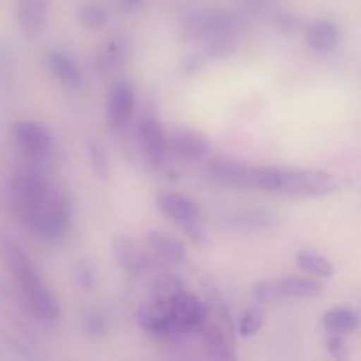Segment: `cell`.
<instances>
[{
	"label": "cell",
	"mask_w": 361,
	"mask_h": 361,
	"mask_svg": "<svg viewBox=\"0 0 361 361\" xmlns=\"http://www.w3.org/2000/svg\"><path fill=\"white\" fill-rule=\"evenodd\" d=\"M166 302H168L169 310H171V316L175 319L176 328L178 331H190L197 330L204 324L207 321V309H204L203 303L196 298L194 295H190L189 291H183V289H175L169 296H166Z\"/></svg>",
	"instance_id": "4"
},
{
	"label": "cell",
	"mask_w": 361,
	"mask_h": 361,
	"mask_svg": "<svg viewBox=\"0 0 361 361\" xmlns=\"http://www.w3.org/2000/svg\"><path fill=\"white\" fill-rule=\"evenodd\" d=\"M326 348L330 355L337 360H345L349 356L348 342L341 334H330V337L326 338Z\"/></svg>",
	"instance_id": "29"
},
{
	"label": "cell",
	"mask_w": 361,
	"mask_h": 361,
	"mask_svg": "<svg viewBox=\"0 0 361 361\" xmlns=\"http://www.w3.org/2000/svg\"><path fill=\"white\" fill-rule=\"evenodd\" d=\"M4 257L7 261L11 274L23 295L25 303L35 319L41 323H55L60 319V303L51 289L42 281L37 268L32 264L30 257L16 243L7 242L4 245Z\"/></svg>",
	"instance_id": "2"
},
{
	"label": "cell",
	"mask_w": 361,
	"mask_h": 361,
	"mask_svg": "<svg viewBox=\"0 0 361 361\" xmlns=\"http://www.w3.org/2000/svg\"><path fill=\"white\" fill-rule=\"evenodd\" d=\"M169 147L178 157L187 161H203L210 155L212 145L207 137L194 129L180 127L169 137Z\"/></svg>",
	"instance_id": "10"
},
{
	"label": "cell",
	"mask_w": 361,
	"mask_h": 361,
	"mask_svg": "<svg viewBox=\"0 0 361 361\" xmlns=\"http://www.w3.org/2000/svg\"><path fill=\"white\" fill-rule=\"evenodd\" d=\"M14 140L25 155L32 161H48L53 152L51 134L44 126L37 122H18L14 127Z\"/></svg>",
	"instance_id": "5"
},
{
	"label": "cell",
	"mask_w": 361,
	"mask_h": 361,
	"mask_svg": "<svg viewBox=\"0 0 361 361\" xmlns=\"http://www.w3.org/2000/svg\"><path fill=\"white\" fill-rule=\"evenodd\" d=\"M136 97H134V88L127 81H118L109 90L106 99V120H108L109 129L122 130L127 123L133 120Z\"/></svg>",
	"instance_id": "6"
},
{
	"label": "cell",
	"mask_w": 361,
	"mask_h": 361,
	"mask_svg": "<svg viewBox=\"0 0 361 361\" xmlns=\"http://www.w3.org/2000/svg\"><path fill=\"white\" fill-rule=\"evenodd\" d=\"M11 210L25 228L42 242L55 243L71 226V204L66 194L39 171H21L7 187Z\"/></svg>",
	"instance_id": "1"
},
{
	"label": "cell",
	"mask_w": 361,
	"mask_h": 361,
	"mask_svg": "<svg viewBox=\"0 0 361 361\" xmlns=\"http://www.w3.org/2000/svg\"><path fill=\"white\" fill-rule=\"evenodd\" d=\"M78 21L88 30H101L108 23V13L97 2H87L78 9Z\"/></svg>",
	"instance_id": "24"
},
{
	"label": "cell",
	"mask_w": 361,
	"mask_h": 361,
	"mask_svg": "<svg viewBox=\"0 0 361 361\" xmlns=\"http://www.w3.org/2000/svg\"><path fill=\"white\" fill-rule=\"evenodd\" d=\"M296 261H298L300 268L307 271V274L314 275L319 279H330L335 274V268L331 261L326 256L319 252H314L310 249H303L296 254Z\"/></svg>",
	"instance_id": "22"
},
{
	"label": "cell",
	"mask_w": 361,
	"mask_h": 361,
	"mask_svg": "<svg viewBox=\"0 0 361 361\" xmlns=\"http://www.w3.org/2000/svg\"><path fill=\"white\" fill-rule=\"evenodd\" d=\"M208 171L214 176L215 182L222 183V185L247 187L250 166L242 164V162L226 161V159H217V161L210 162Z\"/></svg>",
	"instance_id": "17"
},
{
	"label": "cell",
	"mask_w": 361,
	"mask_h": 361,
	"mask_svg": "<svg viewBox=\"0 0 361 361\" xmlns=\"http://www.w3.org/2000/svg\"><path fill=\"white\" fill-rule=\"evenodd\" d=\"M263 326V310L261 309H249L242 317H240V323H238V334L242 337L249 338L252 335H256L257 331L261 330Z\"/></svg>",
	"instance_id": "27"
},
{
	"label": "cell",
	"mask_w": 361,
	"mask_h": 361,
	"mask_svg": "<svg viewBox=\"0 0 361 361\" xmlns=\"http://www.w3.org/2000/svg\"><path fill=\"white\" fill-rule=\"evenodd\" d=\"M137 321L143 326V330H147L150 335H155V337H169V335L180 334L168 302L164 298L145 303L137 310Z\"/></svg>",
	"instance_id": "8"
},
{
	"label": "cell",
	"mask_w": 361,
	"mask_h": 361,
	"mask_svg": "<svg viewBox=\"0 0 361 361\" xmlns=\"http://www.w3.org/2000/svg\"><path fill=\"white\" fill-rule=\"evenodd\" d=\"M252 296L257 303H274L282 300L281 282L279 279H270V281H261L254 286Z\"/></svg>",
	"instance_id": "25"
},
{
	"label": "cell",
	"mask_w": 361,
	"mask_h": 361,
	"mask_svg": "<svg viewBox=\"0 0 361 361\" xmlns=\"http://www.w3.org/2000/svg\"><path fill=\"white\" fill-rule=\"evenodd\" d=\"M46 63L48 69L56 81L69 88H78L81 85V71L78 63L71 55H67L62 49H49L46 55Z\"/></svg>",
	"instance_id": "15"
},
{
	"label": "cell",
	"mask_w": 361,
	"mask_h": 361,
	"mask_svg": "<svg viewBox=\"0 0 361 361\" xmlns=\"http://www.w3.org/2000/svg\"><path fill=\"white\" fill-rule=\"evenodd\" d=\"M113 256L123 271L130 275H141L148 268V257L129 236H118L113 242Z\"/></svg>",
	"instance_id": "13"
},
{
	"label": "cell",
	"mask_w": 361,
	"mask_h": 361,
	"mask_svg": "<svg viewBox=\"0 0 361 361\" xmlns=\"http://www.w3.org/2000/svg\"><path fill=\"white\" fill-rule=\"evenodd\" d=\"M279 215L268 208H252L229 214L222 219V228L231 231H263L279 224Z\"/></svg>",
	"instance_id": "9"
},
{
	"label": "cell",
	"mask_w": 361,
	"mask_h": 361,
	"mask_svg": "<svg viewBox=\"0 0 361 361\" xmlns=\"http://www.w3.org/2000/svg\"><path fill=\"white\" fill-rule=\"evenodd\" d=\"M323 326L328 334H353L360 326V316L349 307H335L323 316Z\"/></svg>",
	"instance_id": "20"
},
{
	"label": "cell",
	"mask_w": 361,
	"mask_h": 361,
	"mask_svg": "<svg viewBox=\"0 0 361 361\" xmlns=\"http://www.w3.org/2000/svg\"><path fill=\"white\" fill-rule=\"evenodd\" d=\"M281 282L282 298H316L323 295V286L312 279L289 275V277L279 279Z\"/></svg>",
	"instance_id": "21"
},
{
	"label": "cell",
	"mask_w": 361,
	"mask_h": 361,
	"mask_svg": "<svg viewBox=\"0 0 361 361\" xmlns=\"http://www.w3.org/2000/svg\"><path fill=\"white\" fill-rule=\"evenodd\" d=\"M341 183L334 173L321 169H282L279 192L302 197H324L337 192Z\"/></svg>",
	"instance_id": "3"
},
{
	"label": "cell",
	"mask_w": 361,
	"mask_h": 361,
	"mask_svg": "<svg viewBox=\"0 0 361 361\" xmlns=\"http://www.w3.org/2000/svg\"><path fill=\"white\" fill-rule=\"evenodd\" d=\"M118 4L123 13H136L145 6V0H118Z\"/></svg>",
	"instance_id": "32"
},
{
	"label": "cell",
	"mask_w": 361,
	"mask_h": 361,
	"mask_svg": "<svg viewBox=\"0 0 361 361\" xmlns=\"http://www.w3.org/2000/svg\"><path fill=\"white\" fill-rule=\"evenodd\" d=\"M18 23L27 37H37L48 23V0H18Z\"/></svg>",
	"instance_id": "12"
},
{
	"label": "cell",
	"mask_w": 361,
	"mask_h": 361,
	"mask_svg": "<svg viewBox=\"0 0 361 361\" xmlns=\"http://www.w3.org/2000/svg\"><path fill=\"white\" fill-rule=\"evenodd\" d=\"M85 147H87V155L88 161H90L94 175L106 182V180L109 178V175H111V168H109V159L104 147H102L101 141H97L95 137H88V140L85 141Z\"/></svg>",
	"instance_id": "23"
},
{
	"label": "cell",
	"mask_w": 361,
	"mask_h": 361,
	"mask_svg": "<svg viewBox=\"0 0 361 361\" xmlns=\"http://www.w3.org/2000/svg\"><path fill=\"white\" fill-rule=\"evenodd\" d=\"M182 229L187 233V236H189V238L192 240L196 245H200V247L207 245V242H208L207 233H204V229L201 228L200 221L189 222V224H182Z\"/></svg>",
	"instance_id": "30"
},
{
	"label": "cell",
	"mask_w": 361,
	"mask_h": 361,
	"mask_svg": "<svg viewBox=\"0 0 361 361\" xmlns=\"http://www.w3.org/2000/svg\"><path fill=\"white\" fill-rule=\"evenodd\" d=\"M74 279L81 289H92L95 286V279H97L95 267L87 259L78 261L76 267H74Z\"/></svg>",
	"instance_id": "28"
},
{
	"label": "cell",
	"mask_w": 361,
	"mask_h": 361,
	"mask_svg": "<svg viewBox=\"0 0 361 361\" xmlns=\"http://www.w3.org/2000/svg\"><path fill=\"white\" fill-rule=\"evenodd\" d=\"M341 27L331 20L314 21V23H310V27L307 28L305 34V41L307 44H309V48H312L314 51L319 53L334 51V49L341 44Z\"/></svg>",
	"instance_id": "14"
},
{
	"label": "cell",
	"mask_w": 361,
	"mask_h": 361,
	"mask_svg": "<svg viewBox=\"0 0 361 361\" xmlns=\"http://www.w3.org/2000/svg\"><path fill=\"white\" fill-rule=\"evenodd\" d=\"M145 238H147L148 247L154 249L164 261H169V263H185L187 261V247L176 236L161 231V229H150L147 231Z\"/></svg>",
	"instance_id": "16"
},
{
	"label": "cell",
	"mask_w": 361,
	"mask_h": 361,
	"mask_svg": "<svg viewBox=\"0 0 361 361\" xmlns=\"http://www.w3.org/2000/svg\"><path fill=\"white\" fill-rule=\"evenodd\" d=\"M201 328H203V344L212 358L228 360L235 356L233 355V344L228 338V331L222 330V326L207 324V321H204Z\"/></svg>",
	"instance_id": "19"
},
{
	"label": "cell",
	"mask_w": 361,
	"mask_h": 361,
	"mask_svg": "<svg viewBox=\"0 0 361 361\" xmlns=\"http://www.w3.org/2000/svg\"><path fill=\"white\" fill-rule=\"evenodd\" d=\"M137 136L147 157L155 164H162L168 155L169 140L157 116L143 115L137 122Z\"/></svg>",
	"instance_id": "7"
},
{
	"label": "cell",
	"mask_w": 361,
	"mask_h": 361,
	"mask_svg": "<svg viewBox=\"0 0 361 361\" xmlns=\"http://www.w3.org/2000/svg\"><path fill=\"white\" fill-rule=\"evenodd\" d=\"M204 63H207V55L197 51L192 53L190 56H187L185 62L182 63V69L185 71V73H196V71H200Z\"/></svg>",
	"instance_id": "31"
},
{
	"label": "cell",
	"mask_w": 361,
	"mask_h": 361,
	"mask_svg": "<svg viewBox=\"0 0 361 361\" xmlns=\"http://www.w3.org/2000/svg\"><path fill=\"white\" fill-rule=\"evenodd\" d=\"M129 46L122 37H115L106 42L102 49H99L94 56V69L101 74H111L118 69L126 60Z\"/></svg>",
	"instance_id": "18"
},
{
	"label": "cell",
	"mask_w": 361,
	"mask_h": 361,
	"mask_svg": "<svg viewBox=\"0 0 361 361\" xmlns=\"http://www.w3.org/2000/svg\"><path fill=\"white\" fill-rule=\"evenodd\" d=\"M81 326H83L85 335L88 338H92V341H97V338L104 337L106 331H108V323H106L104 316L101 312H97V310H90V312L85 314Z\"/></svg>",
	"instance_id": "26"
},
{
	"label": "cell",
	"mask_w": 361,
	"mask_h": 361,
	"mask_svg": "<svg viewBox=\"0 0 361 361\" xmlns=\"http://www.w3.org/2000/svg\"><path fill=\"white\" fill-rule=\"evenodd\" d=\"M157 207L166 217L182 224L201 221V208L196 201L176 192H162L157 196Z\"/></svg>",
	"instance_id": "11"
}]
</instances>
